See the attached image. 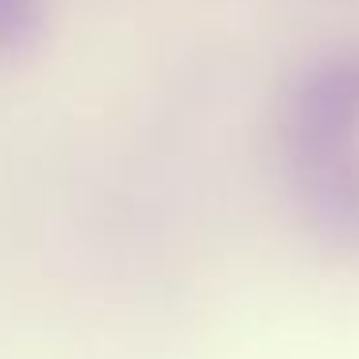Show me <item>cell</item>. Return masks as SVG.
I'll list each match as a JSON object with an SVG mask.
<instances>
[{"label": "cell", "instance_id": "1", "mask_svg": "<svg viewBox=\"0 0 359 359\" xmlns=\"http://www.w3.org/2000/svg\"><path fill=\"white\" fill-rule=\"evenodd\" d=\"M359 132V58H336L320 66L302 89H297L294 112H290V140H294L297 163L320 158L332 151H348Z\"/></svg>", "mask_w": 359, "mask_h": 359}, {"label": "cell", "instance_id": "2", "mask_svg": "<svg viewBox=\"0 0 359 359\" xmlns=\"http://www.w3.org/2000/svg\"><path fill=\"white\" fill-rule=\"evenodd\" d=\"M39 27L35 0H0V47L27 43Z\"/></svg>", "mask_w": 359, "mask_h": 359}]
</instances>
